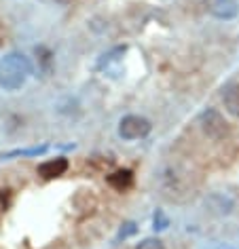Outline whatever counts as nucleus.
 I'll list each match as a JSON object with an SVG mask.
<instances>
[{"instance_id":"20e7f679","label":"nucleus","mask_w":239,"mask_h":249,"mask_svg":"<svg viewBox=\"0 0 239 249\" xmlns=\"http://www.w3.org/2000/svg\"><path fill=\"white\" fill-rule=\"evenodd\" d=\"M68 167H70V163H68L66 157H55V159H49L45 163H40L36 173H39L42 179H55V178L64 176L68 171Z\"/></svg>"},{"instance_id":"0eeeda50","label":"nucleus","mask_w":239,"mask_h":249,"mask_svg":"<svg viewBox=\"0 0 239 249\" xmlns=\"http://www.w3.org/2000/svg\"><path fill=\"white\" fill-rule=\"evenodd\" d=\"M106 182H108L110 188L123 192V190H127L129 186L134 184V173H131L129 169H119L115 173H110V176L106 178Z\"/></svg>"},{"instance_id":"7ed1b4c3","label":"nucleus","mask_w":239,"mask_h":249,"mask_svg":"<svg viewBox=\"0 0 239 249\" xmlns=\"http://www.w3.org/2000/svg\"><path fill=\"white\" fill-rule=\"evenodd\" d=\"M201 129H203V133L212 142H222L226 135H229V123L214 108H207L203 114H201Z\"/></svg>"},{"instance_id":"9b49d317","label":"nucleus","mask_w":239,"mask_h":249,"mask_svg":"<svg viewBox=\"0 0 239 249\" xmlns=\"http://www.w3.org/2000/svg\"><path fill=\"white\" fill-rule=\"evenodd\" d=\"M167 224H169V220L163 215V211H157V213H155V230L167 228Z\"/></svg>"},{"instance_id":"f03ea898","label":"nucleus","mask_w":239,"mask_h":249,"mask_svg":"<svg viewBox=\"0 0 239 249\" xmlns=\"http://www.w3.org/2000/svg\"><path fill=\"white\" fill-rule=\"evenodd\" d=\"M150 129H153V124H150L148 118L138 116V114H127L119 121V138L125 142H136V140L146 138Z\"/></svg>"},{"instance_id":"f257e3e1","label":"nucleus","mask_w":239,"mask_h":249,"mask_svg":"<svg viewBox=\"0 0 239 249\" xmlns=\"http://www.w3.org/2000/svg\"><path fill=\"white\" fill-rule=\"evenodd\" d=\"M30 74H32V66L26 55L13 51L0 57V87L4 91H20Z\"/></svg>"},{"instance_id":"f8f14e48","label":"nucleus","mask_w":239,"mask_h":249,"mask_svg":"<svg viewBox=\"0 0 239 249\" xmlns=\"http://www.w3.org/2000/svg\"><path fill=\"white\" fill-rule=\"evenodd\" d=\"M47 2H51V4H60V7H66L70 0H47Z\"/></svg>"},{"instance_id":"39448f33","label":"nucleus","mask_w":239,"mask_h":249,"mask_svg":"<svg viewBox=\"0 0 239 249\" xmlns=\"http://www.w3.org/2000/svg\"><path fill=\"white\" fill-rule=\"evenodd\" d=\"M222 104L224 110L229 112L231 116L239 118V85L237 83H229L222 91Z\"/></svg>"},{"instance_id":"423d86ee","label":"nucleus","mask_w":239,"mask_h":249,"mask_svg":"<svg viewBox=\"0 0 239 249\" xmlns=\"http://www.w3.org/2000/svg\"><path fill=\"white\" fill-rule=\"evenodd\" d=\"M239 13V7L235 0H214L212 4V15L218 19H233Z\"/></svg>"},{"instance_id":"1a4fd4ad","label":"nucleus","mask_w":239,"mask_h":249,"mask_svg":"<svg viewBox=\"0 0 239 249\" xmlns=\"http://www.w3.org/2000/svg\"><path fill=\"white\" fill-rule=\"evenodd\" d=\"M49 150V146H36V148H26V150H11L2 154V159H13V157H39Z\"/></svg>"},{"instance_id":"9d476101","label":"nucleus","mask_w":239,"mask_h":249,"mask_svg":"<svg viewBox=\"0 0 239 249\" xmlns=\"http://www.w3.org/2000/svg\"><path fill=\"white\" fill-rule=\"evenodd\" d=\"M136 249H165V245H163V241L150 236V239H144L142 243H138Z\"/></svg>"},{"instance_id":"6e6552de","label":"nucleus","mask_w":239,"mask_h":249,"mask_svg":"<svg viewBox=\"0 0 239 249\" xmlns=\"http://www.w3.org/2000/svg\"><path fill=\"white\" fill-rule=\"evenodd\" d=\"M34 53H36V61L40 64V70L45 74H49L53 70V53L49 51L47 47H36Z\"/></svg>"}]
</instances>
